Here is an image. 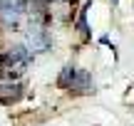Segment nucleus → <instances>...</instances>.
<instances>
[{
    "instance_id": "6",
    "label": "nucleus",
    "mask_w": 134,
    "mask_h": 126,
    "mask_svg": "<svg viewBox=\"0 0 134 126\" xmlns=\"http://www.w3.org/2000/svg\"><path fill=\"white\" fill-rule=\"evenodd\" d=\"M20 97H23L20 82H3L0 79V104H15Z\"/></svg>"
},
{
    "instance_id": "1",
    "label": "nucleus",
    "mask_w": 134,
    "mask_h": 126,
    "mask_svg": "<svg viewBox=\"0 0 134 126\" xmlns=\"http://www.w3.org/2000/svg\"><path fill=\"white\" fill-rule=\"evenodd\" d=\"M32 57L35 54L25 45H18V47L3 52L0 54V79L3 82H18L27 72V67L32 64Z\"/></svg>"
},
{
    "instance_id": "4",
    "label": "nucleus",
    "mask_w": 134,
    "mask_h": 126,
    "mask_svg": "<svg viewBox=\"0 0 134 126\" xmlns=\"http://www.w3.org/2000/svg\"><path fill=\"white\" fill-rule=\"evenodd\" d=\"M23 45L32 54H40V52H47V49H50L52 37H50V32L45 30V25H30V27H25Z\"/></svg>"
},
{
    "instance_id": "2",
    "label": "nucleus",
    "mask_w": 134,
    "mask_h": 126,
    "mask_svg": "<svg viewBox=\"0 0 134 126\" xmlns=\"http://www.w3.org/2000/svg\"><path fill=\"white\" fill-rule=\"evenodd\" d=\"M30 22L27 0H0V25L5 30H25Z\"/></svg>"
},
{
    "instance_id": "3",
    "label": "nucleus",
    "mask_w": 134,
    "mask_h": 126,
    "mask_svg": "<svg viewBox=\"0 0 134 126\" xmlns=\"http://www.w3.org/2000/svg\"><path fill=\"white\" fill-rule=\"evenodd\" d=\"M57 84L62 89H70V92H80V94H87L92 92V77L85 72V69H77V67H65L57 77Z\"/></svg>"
},
{
    "instance_id": "5",
    "label": "nucleus",
    "mask_w": 134,
    "mask_h": 126,
    "mask_svg": "<svg viewBox=\"0 0 134 126\" xmlns=\"http://www.w3.org/2000/svg\"><path fill=\"white\" fill-rule=\"evenodd\" d=\"M37 3H45L42 10L47 17H52L55 22H67L72 20V12H75V3L72 0H37Z\"/></svg>"
}]
</instances>
